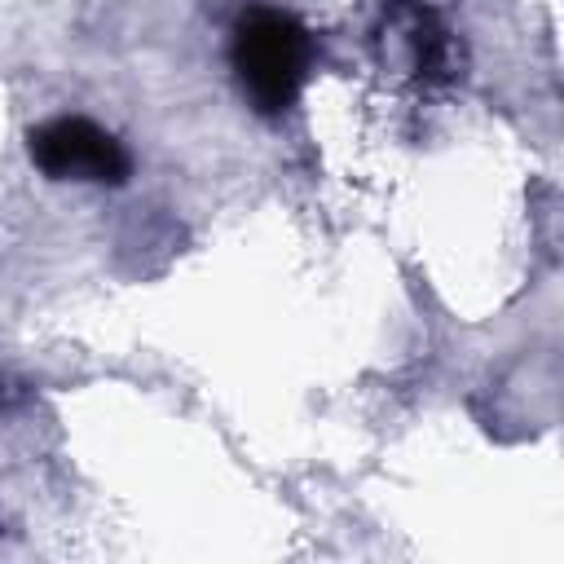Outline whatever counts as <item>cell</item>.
Masks as SVG:
<instances>
[{"label": "cell", "instance_id": "3957f363", "mask_svg": "<svg viewBox=\"0 0 564 564\" xmlns=\"http://www.w3.org/2000/svg\"><path fill=\"white\" fill-rule=\"evenodd\" d=\"M401 35H405V53H410V70H419L423 79L445 75L449 70V31L441 22H432L427 13L410 9L401 18Z\"/></svg>", "mask_w": 564, "mask_h": 564}, {"label": "cell", "instance_id": "6da1fadb", "mask_svg": "<svg viewBox=\"0 0 564 564\" xmlns=\"http://www.w3.org/2000/svg\"><path fill=\"white\" fill-rule=\"evenodd\" d=\"M229 62L242 97L260 115H286L304 93V79L313 66V40L291 13L260 4L234 22Z\"/></svg>", "mask_w": 564, "mask_h": 564}, {"label": "cell", "instance_id": "7a4b0ae2", "mask_svg": "<svg viewBox=\"0 0 564 564\" xmlns=\"http://www.w3.org/2000/svg\"><path fill=\"white\" fill-rule=\"evenodd\" d=\"M26 154L48 181L123 185L132 172L123 141L84 115H57V119L35 123L26 137Z\"/></svg>", "mask_w": 564, "mask_h": 564}]
</instances>
